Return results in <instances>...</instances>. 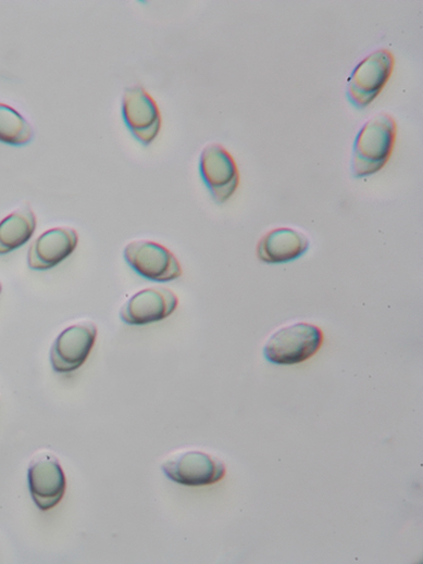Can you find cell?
<instances>
[{
    "mask_svg": "<svg viewBox=\"0 0 423 564\" xmlns=\"http://www.w3.org/2000/svg\"><path fill=\"white\" fill-rule=\"evenodd\" d=\"M397 138V123L380 112L364 124L356 137L351 170L356 178H366L381 171L391 159Z\"/></svg>",
    "mask_w": 423,
    "mask_h": 564,
    "instance_id": "obj_1",
    "label": "cell"
},
{
    "mask_svg": "<svg viewBox=\"0 0 423 564\" xmlns=\"http://www.w3.org/2000/svg\"><path fill=\"white\" fill-rule=\"evenodd\" d=\"M323 341L325 335L316 325L294 323L273 333L267 340L263 354L272 365H301L318 352Z\"/></svg>",
    "mask_w": 423,
    "mask_h": 564,
    "instance_id": "obj_2",
    "label": "cell"
},
{
    "mask_svg": "<svg viewBox=\"0 0 423 564\" xmlns=\"http://www.w3.org/2000/svg\"><path fill=\"white\" fill-rule=\"evenodd\" d=\"M393 69L394 56L390 50L381 48L367 56L348 79V100L358 109L375 102L391 79Z\"/></svg>",
    "mask_w": 423,
    "mask_h": 564,
    "instance_id": "obj_3",
    "label": "cell"
},
{
    "mask_svg": "<svg viewBox=\"0 0 423 564\" xmlns=\"http://www.w3.org/2000/svg\"><path fill=\"white\" fill-rule=\"evenodd\" d=\"M161 468L170 480L189 487L217 484L227 473L220 459L197 449L180 451L171 455Z\"/></svg>",
    "mask_w": 423,
    "mask_h": 564,
    "instance_id": "obj_4",
    "label": "cell"
},
{
    "mask_svg": "<svg viewBox=\"0 0 423 564\" xmlns=\"http://www.w3.org/2000/svg\"><path fill=\"white\" fill-rule=\"evenodd\" d=\"M123 258L137 274L156 283L177 280L183 272L178 259L171 250L153 241L130 242L123 249Z\"/></svg>",
    "mask_w": 423,
    "mask_h": 564,
    "instance_id": "obj_5",
    "label": "cell"
},
{
    "mask_svg": "<svg viewBox=\"0 0 423 564\" xmlns=\"http://www.w3.org/2000/svg\"><path fill=\"white\" fill-rule=\"evenodd\" d=\"M66 474L57 456L40 451L30 462L29 486L36 507L50 510L59 505L66 494Z\"/></svg>",
    "mask_w": 423,
    "mask_h": 564,
    "instance_id": "obj_6",
    "label": "cell"
},
{
    "mask_svg": "<svg viewBox=\"0 0 423 564\" xmlns=\"http://www.w3.org/2000/svg\"><path fill=\"white\" fill-rule=\"evenodd\" d=\"M97 334V325L90 321L70 325L62 332L50 352L53 369L68 373L83 367L95 347Z\"/></svg>",
    "mask_w": 423,
    "mask_h": 564,
    "instance_id": "obj_7",
    "label": "cell"
},
{
    "mask_svg": "<svg viewBox=\"0 0 423 564\" xmlns=\"http://www.w3.org/2000/svg\"><path fill=\"white\" fill-rule=\"evenodd\" d=\"M200 174L217 204L227 203L238 191L240 172L232 155L220 144L212 143L200 155Z\"/></svg>",
    "mask_w": 423,
    "mask_h": 564,
    "instance_id": "obj_8",
    "label": "cell"
},
{
    "mask_svg": "<svg viewBox=\"0 0 423 564\" xmlns=\"http://www.w3.org/2000/svg\"><path fill=\"white\" fill-rule=\"evenodd\" d=\"M122 117L135 140L144 145L154 142L161 129L159 107L142 86H132L123 93Z\"/></svg>",
    "mask_w": 423,
    "mask_h": 564,
    "instance_id": "obj_9",
    "label": "cell"
},
{
    "mask_svg": "<svg viewBox=\"0 0 423 564\" xmlns=\"http://www.w3.org/2000/svg\"><path fill=\"white\" fill-rule=\"evenodd\" d=\"M178 297L169 288H147L135 293L120 310V318L129 325H147L166 319L178 307Z\"/></svg>",
    "mask_w": 423,
    "mask_h": 564,
    "instance_id": "obj_10",
    "label": "cell"
},
{
    "mask_svg": "<svg viewBox=\"0 0 423 564\" xmlns=\"http://www.w3.org/2000/svg\"><path fill=\"white\" fill-rule=\"evenodd\" d=\"M79 236L73 228H55L42 234L29 250V267L32 270H50L74 253Z\"/></svg>",
    "mask_w": 423,
    "mask_h": 564,
    "instance_id": "obj_11",
    "label": "cell"
},
{
    "mask_svg": "<svg viewBox=\"0 0 423 564\" xmlns=\"http://www.w3.org/2000/svg\"><path fill=\"white\" fill-rule=\"evenodd\" d=\"M308 247V238L303 232L290 228H279L261 237L257 247V256L265 264H285V262L303 257Z\"/></svg>",
    "mask_w": 423,
    "mask_h": 564,
    "instance_id": "obj_12",
    "label": "cell"
},
{
    "mask_svg": "<svg viewBox=\"0 0 423 564\" xmlns=\"http://www.w3.org/2000/svg\"><path fill=\"white\" fill-rule=\"evenodd\" d=\"M36 229V218L30 205L12 212L0 221V256L26 245Z\"/></svg>",
    "mask_w": 423,
    "mask_h": 564,
    "instance_id": "obj_13",
    "label": "cell"
},
{
    "mask_svg": "<svg viewBox=\"0 0 423 564\" xmlns=\"http://www.w3.org/2000/svg\"><path fill=\"white\" fill-rule=\"evenodd\" d=\"M31 123L20 112L0 104V142L9 145H26L33 140Z\"/></svg>",
    "mask_w": 423,
    "mask_h": 564,
    "instance_id": "obj_14",
    "label": "cell"
},
{
    "mask_svg": "<svg viewBox=\"0 0 423 564\" xmlns=\"http://www.w3.org/2000/svg\"><path fill=\"white\" fill-rule=\"evenodd\" d=\"M2 288H3L2 283H0V293H2Z\"/></svg>",
    "mask_w": 423,
    "mask_h": 564,
    "instance_id": "obj_15",
    "label": "cell"
}]
</instances>
